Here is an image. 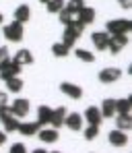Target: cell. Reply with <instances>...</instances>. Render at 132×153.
Listing matches in <instances>:
<instances>
[{"label": "cell", "mask_w": 132, "mask_h": 153, "mask_svg": "<svg viewBox=\"0 0 132 153\" xmlns=\"http://www.w3.org/2000/svg\"><path fill=\"white\" fill-rule=\"evenodd\" d=\"M130 29H132L130 19H111V21H107V25H105V31L109 35H126Z\"/></svg>", "instance_id": "1"}, {"label": "cell", "mask_w": 132, "mask_h": 153, "mask_svg": "<svg viewBox=\"0 0 132 153\" xmlns=\"http://www.w3.org/2000/svg\"><path fill=\"white\" fill-rule=\"evenodd\" d=\"M0 122L4 124V132H15V130L19 128V118L10 112V108H8V105L0 112Z\"/></svg>", "instance_id": "2"}, {"label": "cell", "mask_w": 132, "mask_h": 153, "mask_svg": "<svg viewBox=\"0 0 132 153\" xmlns=\"http://www.w3.org/2000/svg\"><path fill=\"white\" fill-rule=\"evenodd\" d=\"M4 37L8 42H21L23 39V23L13 21L10 25H6L4 27Z\"/></svg>", "instance_id": "3"}, {"label": "cell", "mask_w": 132, "mask_h": 153, "mask_svg": "<svg viewBox=\"0 0 132 153\" xmlns=\"http://www.w3.org/2000/svg\"><path fill=\"white\" fill-rule=\"evenodd\" d=\"M126 44H128V35H109L105 50H109L111 54H118L126 48Z\"/></svg>", "instance_id": "4"}, {"label": "cell", "mask_w": 132, "mask_h": 153, "mask_svg": "<svg viewBox=\"0 0 132 153\" xmlns=\"http://www.w3.org/2000/svg\"><path fill=\"white\" fill-rule=\"evenodd\" d=\"M19 73H21V66H19L17 62H13V60H8L6 64L0 66V79H2V81H8V79H13V76H19Z\"/></svg>", "instance_id": "5"}, {"label": "cell", "mask_w": 132, "mask_h": 153, "mask_svg": "<svg viewBox=\"0 0 132 153\" xmlns=\"http://www.w3.org/2000/svg\"><path fill=\"white\" fill-rule=\"evenodd\" d=\"M120 76H122V71H120V68L107 66V68H101V73H99V81L105 83V85H109V83H116Z\"/></svg>", "instance_id": "6"}, {"label": "cell", "mask_w": 132, "mask_h": 153, "mask_svg": "<svg viewBox=\"0 0 132 153\" xmlns=\"http://www.w3.org/2000/svg\"><path fill=\"white\" fill-rule=\"evenodd\" d=\"M8 108H10V112H13L17 118H25L27 114H29V102L23 100V97H21V100H15Z\"/></svg>", "instance_id": "7"}, {"label": "cell", "mask_w": 132, "mask_h": 153, "mask_svg": "<svg viewBox=\"0 0 132 153\" xmlns=\"http://www.w3.org/2000/svg\"><path fill=\"white\" fill-rule=\"evenodd\" d=\"M60 91L64 95H68L70 100H80L83 97V89L74 83H60Z\"/></svg>", "instance_id": "8"}, {"label": "cell", "mask_w": 132, "mask_h": 153, "mask_svg": "<svg viewBox=\"0 0 132 153\" xmlns=\"http://www.w3.org/2000/svg\"><path fill=\"white\" fill-rule=\"evenodd\" d=\"M66 114H68V110H66L64 105H62V108H56V110H52V118H50V124H52V128L64 126Z\"/></svg>", "instance_id": "9"}, {"label": "cell", "mask_w": 132, "mask_h": 153, "mask_svg": "<svg viewBox=\"0 0 132 153\" xmlns=\"http://www.w3.org/2000/svg\"><path fill=\"white\" fill-rule=\"evenodd\" d=\"M83 120H87L89 124H101V120H103V116H101V112H99V108H95V105H91V108H87L85 110V114H83Z\"/></svg>", "instance_id": "10"}, {"label": "cell", "mask_w": 132, "mask_h": 153, "mask_svg": "<svg viewBox=\"0 0 132 153\" xmlns=\"http://www.w3.org/2000/svg\"><path fill=\"white\" fill-rule=\"evenodd\" d=\"M107 139H109V145H114V147H124V145L128 143V134H126L124 130H120V128L111 130Z\"/></svg>", "instance_id": "11"}, {"label": "cell", "mask_w": 132, "mask_h": 153, "mask_svg": "<svg viewBox=\"0 0 132 153\" xmlns=\"http://www.w3.org/2000/svg\"><path fill=\"white\" fill-rule=\"evenodd\" d=\"M37 137H39V141H44V143H56V141H58V128L41 126L37 130Z\"/></svg>", "instance_id": "12"}, {"label": "cell", "mask_w": 132, "mask_h": 153, "mask_svg": "<svg viewBox=\"0 0 132 153\" xmlns=\"http://www.w3.org/2000/svg\"><path fill=\"white\" fill-rule=\"evenodd\" d=\"M77 21H80L83 25L93 23V21H95V8H91V6H83L79 13H77Z\"/></svg>", "instance_id": "13"}, {"label": "cell", "mask_w": 132, "mask_h": 153, "mask_svg": "<svg viewBox=\"0 0 132 153\" xmlns=\"http://www.w3.org/2000/svg\"><path fill=\"white\" fill-rule=\"evenodd\" d=\"M107 39H109V33H107V31H95V33L91 35V42H93V46H95L97 50H105Z\"/></svg>", "instance_id": "14"}, {"label": "cell", "mask_w": 132, "mask_h": 153, "mask_svg": "<svg viewBox=\"0 0 132 153\" xmlns=\"http://www.w3.org/2000/svg\"><path fill=\"white\" fill-rule=\"evenodd\" d=\"M50 118H52V108H48V105H39L37 108V124L39 126H48L50 124Z\"/></svg>", "instance_id": "15"}, {"label": "cell", "mask_w": 132, "mask_h": 153, "mask_svg": "<svg viewBox=\"0 0 132 153\" xmlns=\"http://www.w3.org/2000/svg\"><path fill=\"white\" fill-rule=\"evenodd\" d=\"M39 128H41V126H39L37 122H19L17 132H21L23 137H33V134H37Z\"/></svg>", "instance_id": "16"}, {"label": "cell", "mask_w": 132, "mask_h": 153, "mask_svg": "<svg viewBox=\"0 0 132 153\" xmlns=\"http://www.w3.org/2000/svg\"><path fill=\"white\" fill-rule=\"evenodd\" d=\"M64 124L70 128V130H80L83 128V116L77 114V112H72V114H66V120H64Z\"/></svg>", "instance_id": "17"}, {"label": "cell", "mask_w": 132, "mask_h": 153, "mask_svg": "<svg viewBox=\"0 0 132 153\" xmlns=\"http://www.w3.org/2000/svg\"><path fill=\"white\" fill-rule=\"evenodd\" d=\"M79 37H80V35H79V33H77V31H74V29H72L70 25H68L66 29H64V35H62V44H64L66 48H72V46L77 44V39H79Z\"/></svg>", "instance_id": "18"}, {"label": "cell", "mask_w": 132, "mask_h": 153, "mask_svg": "<svg viewBox=\"0 0 132 153\" xmlns=\"http://www.w3.org/2000/svg\"><path fill=\"white\" fill-rule=\"evenodd\" d=\"M29 19H31V8L27 4H21L15 8V21L17 23H27Z\"/></svg>", "instance_id": "19"}, {"label": "cell", "mask_w": 132, "mask_h": 153, "mask_svg": "<svg viewBox=\"0 0 132 153\" xmlns=\"http://www.w3.org/2000/svg\"><path fill=\"white\" fill-rule=\"evenodd\" d=\"M13 62H17L19 66H25V64H33V54H31L29 50H19L17 54H15Z\"/></svg>", "instance_id": "20"}, {"label": "cell", "mask_w": 132, "mask_h": 153, "mask_svg": "<svg viewBox=\"0 0 132 153\" xmlns=\"http://www.w3.org/2000/svg\"><path fill=\"white\" fill-rule=\"evenodd\" d=\"M99 112H101L103 118H114V114H116V102L114 100H103Z\"/></svg>", "instance_id": "21"}, {"label": "cell", "mask_w": 132, "mask_h": 153, "mask_svg": "<svg viewBox=\"0 0 132 153\" xmlns=\"http://www.w3.org/2000/svg\"><path fill=\"white\" fill-rule=\"evenodd\" d=\"M116 126L120 128V130H130L132 128V118L130 114H118V118H116Z\"/></svg>", "instance_id": "22"}, {"label": "cell", "mask_w": 132, "mask_h": 153, "mask_svg": "<svg viewBox=\"0 0 132 153\" xmlns=\"http://www.w3.org/2000/svg\"><path fill=\"white\" fill-rule=\"evenodd\" d=\"M132 110V100L126 97V100H116V114H130Z\"/></svg>", "instance_id": "23"}, {"label": "cell", "mask_w": 132, "mask_h": 153, "mask_svg": "<svg viewBox=\"0 0 132 153\" xmlns=\"http://www.w3.org/2000/svg\"><path fill=\"white\" fill-rule=\"evenodd\" d=\"M58 19H60V23H62L64 27H68L74 19H77V15H74V13H70L68 8H62V10L58 13Z\"/></svg>", "instance_id": "24"}, {"label": "cell", "mask_w": 132, "mask_h": 153, "mask_svg": "<svg viewBox=\"0 0 132 153\" xmlns=\"http://www.w3.org/2000/svg\"><path fill=\"white\" fill-rule=\"evenodd\" d=\"M4 83H6V89H8L10 93H19V91L23 89V81H21L19 76H13V79L4 81Z\"/></svg>", "instance_id": "25"}, {"label": "cell", "mask_w": 132, "mask_h": 153, "mask_svg": "<svg viewBox=\"0 0 132 153\" xmlns=\"http://www.w3.org/2000/svg\"><path fill=\"white\" fill-rule=\"evenodd\" d=\"M74 54H77V58H79L80 62H87V64H91V62H95V54L89 50H83V48H79V50H74Z\"/></svg>", "instance_id": "26"}, {"label": "cell", "mask_w": 132, "mask_h": 153, "mask_svg": "<svg viewBox=\"0 0 132 153\" xmlns=\"http://www.w3.org/2000/svg\"><path fill=\"white\" fill-rule=\"evenodd\" d=\"M68 50H70V48H66L62 42H58V44L52 46V54L56 58H66V56H68Z\"/></svg>", "instance_id": "27"}, {"label": "cell", "mask_w": 132, "mask_h": 153, "mask_svg": "<svg viewBox=\"0 0 132 153\" xmlns=\"http://www.w3.org/2000/svg\"><path fill=\"white\" fill-rule=\"evenodd\" d=\"M46 6H48V13L58 15V13L64 8V0H48V2H46Z\"/></svg>", "instance_id": "28"}, {"label": "cell", "mask_w": 132, "mask_h": 153, "mask_svg": "<svg viewBox=\"0 0 132 153\" xmlns=\"http://www.w3.org/2000/svg\"><path fill=\"white\" fill-rule=\"evenodd\" d=\"M83 134H85L87 141H93V139H97V134H99V126H97V124H89V126L83 130Z\"/></svg>", "instance_id": "29"}, {"label": "cell", "mask_w": 132, "mask_h": 153, "mask_svg": "<svg viewBox=\"0 0 132 153\" xmlns=\"http://www.w3.org/2000/svg\"><path fill=\"white\" fill-rule=\"evenodd\" d=\"M83 6H85V2H83V0H68V2L64 4V8H68V10H70V13H74V15L79 13Z\"/></svg>", "instance_id": "30"}, {"label": "cell", "mask_w": 132, "mask_h": 153, "mask_svg": "<svg viewBox=\"0 0 132 153\" xmlns=\"http://www.w3.org/2000/svg\"><path fill=\"white\" fill-rule=\"evenodd\" d=\"M8 60H10V58H8V48H6V46H2V48H0V66H2V64H6Z\"/></svg>", "instance_id": "31"}, {"label": "cell", "mask_w": 132, "mask_h": 153, "mask_svg": "<svg viewBox=\"0 0 132 153\" xmlns=\"http://www.w3.org/2000/svg\"><path fill=\"white\" fill-rule=\"evenodd\" d=\"M8 153H27V147L23 143H15V145H10V151Z\"/></svg>", "instance_id": "32"}, {"label": "cell", "mask_w": 132, "mask_h": 153, "mask_svg": "<svg viewBox=\"0 0 132 153\" xmlns=\"http://www.w3.org/2000/svg\"><path fill=\"white\" fill-rule=\"evenodd\" d=\"M6 105H8V95H6L4 91H0V112H2Z\"/></svg>", "instance_id": "33"}, {"label": "cell", "mask_w": 132, "mask_h": 153, "mask_svg": "<svg viewBox=\"0 0 132 153\" xmlns=\"http://www.w3.org/2000/svg\"><path fill=\"white\" fill-rule=\"evenodd\" d=\"M118 4H120L122 8H126V10H128V8L132 6V0H118Z\"/></svg>", "instance_id": "34"}, {"label": "cell", "mask_w": 132, "mask_h": 153, "mask_svg": "<svg viewBox=\"0 0 132 153\" xmlns=\"http://www.w3.org/2000/svg\"><path fill=\"white\" fill-rule=\"evenodd\" d=\"M4 143H6V132H4V130H0V147H2Z\"/></svg>", "instance_id": "35"}, {"label": "cell", "mask_w": 132, "mask_h": 153, "mask_svg": "<svg viewBox=\"0 0 132 153\" xmlns=\"http://www.w3.org/2000/svg\"><path fill=\"white\" fill-rule=\"evenodd\" d=\"M31 153H48V151H46V149H33Z\"/></svg>", "instance_id": "36"}, {"label": "cell", "mask_w": 132, "mask_h": 153, "mask_svg": "<svg viewBox=\"0 0 132 153\" xmlns=\"http://www.w3.org/2000/svg\"><path fill=\"white\" fill-rule=\"evenodd\" d=\"M2 19H4V17H2V13H0V25H2Z\"/></svg>", "instance_id": "37"}, {"label": "cell", "mask_w": 132, "mask_h": 153, "mask_svg": "<svg viewBox=\"0 0 132 153\" xmlns=\"http://www.w3.org/2000/svg\"><path fill=\"white\" fill-rule=\"evenodd\" d=\"M39 2H44V4H46V2H48V0H39Z\"/></svg>", "instance_id": "38"}, {"label": "cell", "mask_w": 132, "mask_h": 153, "mask_svg": "<svg viewBox=\"0 0 132 153\" xmlns=\"http://www.w3.org/2000/svg\"><path fill=\"white\" fill-rule=\"evenodd\" d=\"M52 153H60V151H52Z\"/></svg>", "instance_id": "39"}]
</instances>
